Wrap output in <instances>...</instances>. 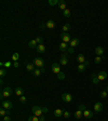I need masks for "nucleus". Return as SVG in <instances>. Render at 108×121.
<instances>
[{
	"label": "nucleus",
	"instance_id": "nucleus-30",
	"mask_svg": "<svg viewBox=\"0 0 108 121\" xmlns=\"http://www.w3.org/2000/svg\"><path fill=\"white\" fill-rule=\"evenodd\" d=\"M8 110L7 109H4V108H1L0 109V115H1V116L2 117H5V116H8Z\"/></svg>",
	"mask_w": 108,
	"mask_h": 121
},
{
	"label": "nucleus",
	"instance_id": "nucleus-20",
	"mask_svg": "<svg viewBox=\"0 0 108 121\" xmlns=\"http://www.w3.org/2000/svg\"><path fill=\"white\" fill-rule=\"evenodd\" d=\"M36 66L34 65V63H27V65H26V69H27V71H29V73H31V71H35L36 69Z\"/></svg>",
	"mask_w": 108,
	"mask_h": 121
},
{
	"label": "nucleus",
	"instance_id": "nucleus-39",
	"mask_svg": "<svg viewBox=\"0 0 108 121\" xmlns=\"http://www.w3.org/2000/svg\"><path fill=\"white\" fill-rule=\"evenodd\" d=\"M12 65H13V64L11 63V62H5V63H3V66L5 67V69H7V68H9V67H11Z\"/></svg>",
	"mask_w": 108,
	"mask_h": 121
},
{
	"label": "nucleus",
	"instance_id": "nucleus-38",
	"mask_svg": "<svg viewBox=\"0 0 108 121\" xmlns=\"http://www.w3.org/2000/svg\"><path fill=\"white\" fill-rule=\"evenodd\" d=\"M107 91H102V92H101V95H99V96H101V97L102 98H106V97H107Z\"/></svg>",
	"mask_w": 108,
	"mask_h": 121
},
{
	"label": "nucleus",
	"instance_id": "nucleus-43",
	"mask_svg": "<svg viewBox=\"0 0 108 121\" xmlns=\"http://www.w3.org/2000/svg\"><path fill=\"white\" fill-rule=\"evenodd\" d=\"M64 117H65V118H69V117H70V112L67 111V110H65L64 111Z\"/></svg>",
	"mask_w": 108,
	"mask_h": 121
},
{
	"label": "nucleus",
	"instance_id": "nucleus-46",
	"mask_svg": "<svg viewBox=\"0 0 108 121\" xmlns=\"http://www.w3.org/2000/svg\"><path fill=\"white\" fill-rule=\"evenodd\" d=\"M39 121H45V118L43 116H41V117H39Z\"/></svg>",
	"mask_w": 108,
	"mask_h": 121
},
{
	"label": "nucleus",
	"instance_id": "nucleus-7",
	"mask_svg": "<svg viewBox=\"0 0 108 121\" xmlns=\"http://www.w3.org/2000/svg\"><path fill=\"white\" fill-rule=\"evenodd\" d=\"M68 43H65V42H60V45H58V49H60V52H63V53H66L68 50Z\"/></svg>",
	"mask_w": 108,
	"mask_h": 121
},
{
	"label": "nucleus",
	"instance_id": "nucleus-1",
	"mask_svg": "<svg viewBox=\"0 0 108 121\" xmlns=\"http://www.w3.org/2000/svg\"><path fill=\"white\" fill-rule=\"evenodd\" d=\"M13 93V90L12 88H10V86H4V88L1 90V98L3 97H10L11 95H12Z\"/></svg>",
	"mask_w": 108,
	"mask_h": 121
},
{
	"label": "nucleus",
	"instance_id": "nucleus-47",
	"mask_svg": "<svg viewBox=\"0 0 108 121\" xmlns=\"http://www.w3.org/2000/svg\"><path fill=\"white\" fill-rule=\"evenodd\" d=\"M40 70H41V71H42V73H44V71H45V68H44V67L40 68Z\"/></svg>",
	"mask_w": 108,
	"mask_h": 121
},
{
	"label": "nucleus",
	"instance_id": "nucleus-5",
	"mask_svg": "<svg viewBox=\"0 0 108 121\" xmlns=\"http://www.w3.org/2000/svg\"><path fill=\"white\" fill-rule=\"evenodd\" d=\"M51 69H52V71H53L54 73L58 75V73H60V64H58V63H53V64H52V66H51Z\"/></svg>",
	"mask_w": 108,
	"mask_h": 121
},
{
	"label": "nucleus",
	"instance_id": "nucleus-33",
	"mask_svg": "<svg viewBox=\"0 0 108 121\" xmlns=\"http://www.w3.org/2000/svg\"><path fill=\"white\" fill-rule=\"evenodd\" d=\"M48 3L50 5H55V4H58V3H60V1H58V0H49Z\"/></svg>",
	"mask_w": 108,
	"mask_h": 121
},
{
	"label": "nucleus",
	"instance_id": "nucleus-19",
	"mask_svg": "<svg viewBox=\"0 0 108 121\" xmlns=\"http://www.w3.org/2000/svg\"><path fill=\"white\" fill-rule=\"evenodd\" d=\"M77 60H78L79 64H84L86 63V57H84V55H83L82 53L78 54V56H77Z\"/></svg>",
	"mask_w": 108,
	"mask_h": 121
},
{
	"label": "nucleus",
	"instance_id": "nucleus-29",
	"mask_svg": "<svg viewBox=\"0 0 108 121\" xmlns=\"http://www.w3.org/2000/svg\"><path fill=\"white\" fill-rule=\"evenodd\" d=\"M18 58H20V54H18V53H16V52H15L14 54H13V55H12V60H13V62H17V60H18Z\"/></svg>",
	"mask_w": 108,
	"mask_h": 121
},
{
	"label": "nucleus",
	"instance_id": "nucleus-44",
	"mask_svg": "<svg viewBox=\"0 0 108 121\" xmlns=\"http://www.w3.org/2000/svg\"><path fill=\"white\" fill-rule=\"evenodd\" d=\"M3 121H11V118L9 116H5L3 117Z\"/></svg>",
	"mask_w": 108,
	"mask_h": 121
},
{
	"label": "nucleus",
	"instance_id": "nucleus-37",
	"mask_svg": "<svg viewBox=\"0 0 108 121\" xmlns=\"http://www.w3.org/2000/svg\"><path fill=\"white\" fill-rule=\"evenodd\" d=\"M78 109L79 110H81V111H84V110H86V106L84 105V104H80V105H79V107H78Z\"/></svg>",
	"mask_w": 108,
	"mask_h": 121
},
{
	"label": "nucleus",
	"instance_id": "nucleus-6",
	"mask_svg": "<svg viewBox=\"0 0 108 121\" xmlns=\"http://www.w3.org/2000/svg\"><path fill=\"white\" fill-rule=\"evenodd\" d=\"M1 106H2V108L7 109V110H9V109H11L13 107V104L11 103L10 101H3L2 103H1Z\"/></svg>",
	"mask_w": 108,
	"mask_h": 121
},
{
	"label": "nucleus",
	"instance_id": "nucleus-4",
	"mask_svg": "<svg viewBox=\"0 0 108 121\" xmlns=\"http://www.w3.org/2000/svg\"><path fill=\"white\" fill-rule=\"evenodd\" d=\"M60 38H62L63 42H65V43H69L71 41V37L68 33H62L60 34Z\"/></svg>",
	"mask_w": 108,
	"mask_h": 121
},
{
	"label": "nucleus",
	"instance_id": "nucleus-14",
	"mask_svg": "<svg viewBox=\"0 0 108 121\" xmlns=\"http://www.w3.org/2000/svg\"><path fill=\"white\" fill-rule=\"evenodd\" d=\"M102 110H103V104L97 102V103L94 105V111H95V112H101Z\"/></svg>",
	"mask_w": 108,
	"mask_h": 121
},
{
	"label": "nucleus",
	"instance_id": "nucleus-27",
	"mask_svg": "<svg viewBox=\"0 0 108 121\" xmlns=\"http://www.w3.org/2000/svg\"><path fill=\"white\" fill-rule=\"evenodd\" d=\"M35 39H36V41H37L38 44H43V38L41 37V36H37Z\"/></svg>",
	"mask_w": 108,
	"mask_h": 121
},
{
	"label": "nucleus",
	"instance_id": "nucleus-22",
	"mask_svg": "<svg viewBox=\"0 0 108 121\" xmlns=\"http://www.w3.org/2000/svg\"><path fill=\"white\" fill-rule=\"evenodd\" d=\"M15 95H17V96H23L24 95V90H23L21 86H17V88L15 89Z\"/></svg>",
	"mask_w": 108,
	"mask_h": 121
},
{
	"label": "nucleus",
	"instance_id": "nucleus-11",
	"mask_svg": "<svg viewBox=\"0 0 108 121\" xmlns=\"http://www.w3.org/2000/svg\"><path fill=\"white\" fill-rule=\"evenodd\" d=\"M97 78H98V80L99 81H104L106 78H107V73L104 71V70L99 71V73H97Z\"/></svg>",
	"mask_w": 108,
	"mask_h": 121
},
{
	"label": "nucleus",
	"instance_id": "nucleus-31",
	"mask_svg": "<svg viewBox=\"0 0 108 121\" xmlns=\"http://www.w3.org/2000/svg\"><path fill=\"white\" fill-rule=\"evenodd\" d=\"M69 29H70V25H69L68 23H67V24H65V25L63 26V33H67Z\"/></svg>",
	"mask_w": 108,
	"mask_h": 121
},
{
	"label": "nucleus",
	"instance_id": "nucleus-17",
	"mask_svg": "<svg viewBox=\"0 0 108 121\" xmlns=\"http://www.w3.org/2000/svg\"><path fill=\"white\" fill-rule=\"evenodd\" d=\"M36 51H37L38 53H40V54L44 53L45 52V45L44 44H38V47L36 48Z\"/></svg>",
	"mask_w": 108,
	"mask_h": 121
},
{
	"label": "nucleus",
	"instance_id": "nucleus-2",
	"mask_svg": "<svg viewBox=\"0 0 108 121\" xmlns=\"http://www.w3.org/2000/svg\"><path fill=\"white\" fill-rule=\"evenodd\" d=\"M42 113H44V107H41V106H38V105L33 107V115H35L37 117H41Z\"/></svg>",
	"mask_w": 108,
	"mask_h": 121
},
{
	"label": "nucleus",
	"instance_id": "nucleus-25",
	"mask_svg": "<svg viewBox=\"0 0 108 121\" xmlns=\"http://www.w3.org/2000/svg\"><path fill=\"white\" fill-rule=\"evenodd\" d=\"M86 66L84 65V64H79L78 67H77V69H78L79 73H83V71L86 70Z\"/></svg>",
	"mask_w": 108,
	"mask_h": 121
},
{
	"label": "nucleus",
	"instance_id": "nucleus-3",
	"mask_svg": "<svg viewBox=\"0 0 108 121\" xmlns=\"http://www.w3.org/2000/svg\"><path fill=\"white\" fill-rule=\"evenodd\" d=\"M33 63L37 68H42L43 65H44V60H43L42 58H40V57H36L35 60H34Z\"/></svg>",
	"mask_w": 108,
	"mask_h": 121
},
{
	"label": "nucleus",
	"instance_id": "nucleus-34",
	"mask_svg": "<svg viewBox=\"0 0 108 121\" xmlns=\"http://www.w3.org/2000/svg\"><path fill=\"white\" fill-rule=\"evenodd\" d=\"M5 75H7V69L1 68V69H0V77H1V78H3Z\"/></svg>",
	"mask_w": 108,
	"mask_h": 121
},
{
	"label": "nucleus",
	"instance_id": "nucleus-26",
	"mask_svg": "<svg viewBox=\"0 0 108 121\" xmlns=\"http://www.w3.org/2000/svg\"><path fill=\"white\" fill-rule=\"evenodd\" d=\"M70 14H71V12H70V10H69V9H66V10L63 12L64 17H70Z\"/></svg>",
	"mask_w": 108,
	"mask_h": 121
},
{
	"label": "nucleus",
	"instance_id": "nucleus-41",
	"mask_svg": "<svg viewBox=\"0 0 108 121\" xmlns=\"http://www.w3.org/2000/svg\"><path fill=\"white\" fill-rule=\"evenodd\" d=\"M39 28H40V29H45V28H47V23H42V22H41L40 25H39Z\"/></svg>",
	"mask_w": 108,
	"mask_h": 121
},
{
	"label": "nucleus",
	"instance_id": "nucleus-16",
	"mask_svg": "<svg viewBox=\"0 0 108 121\" xmlns=\"http://www.w3.org/2000/svg\"><path fill=\"white\" fill-rule=\"evenodd\" d=\"M55 26H56V24L53 20H49L47 22V28H49V29H53V28H55Z\"/></svg>",
	"mask_w": 108,
	"mask_h": 121
},
{
	"label": "nucleus",
	"instance_id": "nucleus-36",
	"mask_svg": "<svg viewBox=\"0 0 108 121\" xmlns=\"http://www.w3.org/2000/svg\"><path fill=\"white\" fill-rule=\"evenodd\" d=\"M41 73H42V71L40 70V68H37V69H35V71H34V75H35L36 77H39V76L41 75Z\"/></svg>",
	"mask_w": 108,
	"mask_h": 121
},
{
	"label": "nucleus",
	"instance_id": "nucleus-40",
	"mask_svg": "<svg viewBox=\"0 0 108 121\" xmlns=\"http://www.w3.org/2000/svg\"><path fill=\"white\" fill-rule=\"evenodd\" d=\"M26 101H27V98H26L25 95H23V96H21V97H20V102H21V103L24 104V103H26Z\"/></svg>",
	"mask_w": 108,
	"mask_h": 121
},
{
	"label": "nucleus",
	"instance_id": "nucleus-35",
	"mask_svg": "<svg viewBox=\"0 0 108 121\" xmlns=\"http://www.w3.org/2000/svg\"><path fill=\"white\" fill-rule=\"evenodd\" d=\"M102 60H103V56H96L95 60H94V62H95V64H101Z\"/></svg>",
	"mask_w": 108,
	"mask_h": 121
},
{
	"label": "nucleus",
	"instance_id": "nucleus-13",
	"mask_svg": "<svg viewBox=\"0 0 108 121\" xmlns=\"http://www.w3.org/2000/svg\"><path fill=\"white\" fill-rule=\"evenodd\" d=\"M91 81H92L94 84H98V83H99V80H98V78H97V73H91Z\"/></svg>",
	"mask_w": 108,
	"mask_h": 121
},
{
	"label": "nucleus",
	"instance_id": "nucleus-23",
	"mask_svg": "<svg viewBox=\"0 0 108 121\" xmlns=\"http://www.w3.org/2000/svg\"><path fill=\"white\" fill-rule=\"evenodd\" d=\"M95 54L97 56H103L104 54V49L102 48V47H97V48L95 49Z\"/></svg>",
	"mask_w": 108,
	"mask_h": 121
},
{
	"label": "nucleus",
	"instance_id": "nucleus-18",
	"mask_svg": "<svg viewBox=\"0 0 108 121\" xmlns=\"http://www.w3.org/2000/svg\"><path fill=\"white\" fill-rule=\"evenodd\" d=\"M28 47H29L30 49H36L38 47V43L37 41H36V39H33V40L28 41Z\"/></svg>",
	"mask_w": 108,
	"mask_h": 121
},
{
	"label": "nucleus",
	"instance_id": "nucleus-12",
	"mask_svg": "<svg viewBox=\"0 0 108 121\" xmlns=\"http://www.w3.org/2000/svg\"><path fill=\"white\" fill-rule=\"evenodd\" d=\"M69 44H70L71 48H76V47H78V45L80 44V40H79L78 38H73V39H71Z\"/></svg>",
	"mask_w": 108,
	"mask_h": 121
},
{
	"label": "nucleus",
	"instance_id": "nucleus-42",
	"mask_svg": "<svg viewBox=\"0 0 108 121\" xmlns=\"http://www.w3.org/2000/svg\"><path fill=\"white\" fill-rule=\"evenodd\" d=\"M67 52L69 53V54H73V53L75 52V48H71V47H69V48H68V50H67Z\"/></svg>",
	"mask_w": 108,
	"mask_h": 121
},
{
	"label": "nucleus",
	"instance_id": "nucleus-45",
	"mask_svg": "<svg viewBox=\"0 0 108 121\" xmlns=\"http://www.w3.org/2000/svg\"><path fill=\"white\" fill-rule=\"evenodd\" d=\"M13 66H14L15 68H17L18 66H20V64H18V62H14V63H13Z\"/></svg>",
	"mask_w": 108,
	"mask_h": 121
},
{
	"label": "nucleus",
	"instance_id": "nucleus-49",
	"mask_svg": "<svg viewBox=\"0 0 108 121\" xmlns=\"http://www.w3.org/2000/svg\"><path fill=\"white\" fill-rule=\"evenodd\" d=\"M106 91H107V93H108V86H107V89H106Z\"/></svg>",
	"mask_w": 108,
	"mask_h": 121
},
{
	"label": "nucleus",
	"instance_id": "nucleus-32",
	"mask_svg": "<svg viewBox=\"0 0 108 121\" xmlns=\"http://www.w3.org/2000/svg\"><path fill=\"white\" fill-rule=\"evenodd\" d=\"M28 121H39V117L33 115V116H30L29 118H28Z\"/></svg>",
	"mask_w": 108,
	"mask_h": 121
},
{
	"label": "nucleus",
	"instance_id": "nucleus-28",
	"mask_svg": "<svg viewBox=\"0 0 108 121\" xmlns=\"http://www.w3.org/2000/svg\"><path fill=\"white\" fill-rule=\"evenodd\" d=\"M65 78H66V75L63 73V71H60V73L57 75V79H58V80H64Z\"/></svg>",
	"mask_w": 108,
	"mask_h": 121
},
{
	"label": "nucleus",
	"instance_id": "nucleus-9",
	"mask_svg": "<svg viewBox=\"0 0 108 121\" xmlns=\"http://www.w3.org/2000/svg\"><path fill=\"white\" fill-rule=\"evenodd\" d=\"M64 109L62 108H57L54 110V112H53V115H54V117H56V118H60L62 116H64Z\"/></svg>",
	"mask_w": 108,
	"mask_h": 121
},
{
	"label": "nucleus",
	"instance_id": "nucleus-24",
	"mask_svg": "<svg viewBox=\"0 0 108 121\" xmlns=\"http://www.w3.org/2000/svg\"><path fill=\"white\" fill-rule=\"evenodd\" d=\"M82 116H83V111L79 110V109L75 112V118L76 119H81V118H82Z\"/></svg>",
	"mask_w": 108,
	"mask_h": 121
},
{
	"label": "nucleus",
	"instance_id": "nucleus-10",
	"mask_svg": "<svg viewBox=\"0 0 108 121\" xmlns=\"http://www.w3.org/2000/svg\"><path fill=\"white\" fill-rule=\"evenodd\" d=\"M58 63H60V65H63V66H66L68 64V57H67V55H66L65 53L62 55V57H60V60Z\"/></svg>",
	"mask_w": 108,
	"mask_h": 121
},
{
	"label": "nucleus",
	"instance_id": "nucleus-8",
	"mask_svg": "<svg viewBox=\"0 0 108 121\" xmlns=\"http://www.w3.org/2000/svg\"><path fill=\"white\" fill-rule=\"evenodd\" d=\"M62 99L64 102H66V103H70L73 97H71V95L69 93H63L62 94Z\"/></svg>",
	"mask_w": 108,
	"mask_h": 121
},
{
	"label": "nucleus",
	"instance_id": "nucleus-15",
	"mask_svg": "<svg viewBox=\"0 0 108 121\" xmlns=\"http://www.w3.org/2000/svg\"><path fill=\"white\" fill-rule=\"evenodd\" d=\"M58 9L60 10H62L64 12V11L67 9V4H66V1H64V0H60V3H58Z\"/></svg>",
	"mask_w": 108,
	"mask_h": 121
},
{
	"label": "nucleus",
	"instance_id": "nucleus-21",
	"mask_svg": "<svg viewBox=\"0 0 108 121\" xmlns=\"http://www.w3.org/2000/svg\"><path fill=\"white\" fill-rule=\"evenodd\" d=\"M83 116H84V118L91 119L92 117H93V112H92L91 110H89V109H86V110L83 111Z\"/></svg>",
	"mask_w": 108,
	"mask_h": 121
},
{
	"label": "nucleus",
	"instance_id": "nucleus-48",
	"mask_svg": "<svg viewBox=\"0 0 108 121\" xmlns=\"http://www.w3.org/2000/svg\"><path fill=\"white\" fill-rule=\"evenodd\" d=\"M84 65H86V66H89V65H90V63H89L88 60H86V63H84Z\"/></svg>",
	"mask_w": 108,
	"mask_h": 121
}]
</instances>
